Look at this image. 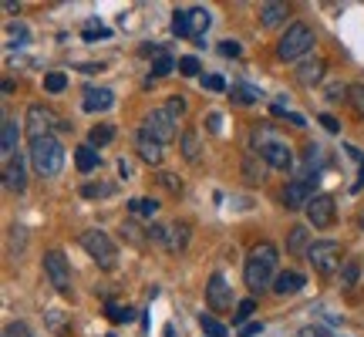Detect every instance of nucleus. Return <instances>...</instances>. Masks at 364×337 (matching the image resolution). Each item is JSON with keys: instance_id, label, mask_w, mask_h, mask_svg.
Masks as SVG:
<instances>
[{"instance_id": "2f4dec72", "label": "nucleus", "mask_w": 364, "mask_h": 337, "mask_svg": "<svg viewBox=\"0 0 364 337\" xmlns=\"http://www.w3.org/2000/svg\"><path fill=\"white\" fill-rule=\"evenodd\" d=\"M65 88H68V75H65V71H48V75H44V91L61 95Z\"/></svg>"}, {"instance_id": "e433bc0d", "label": "nucleus", "mask_w": 364, "mask_h": 337, "mask_svg": "<svg viewBox=\"0 0 364 337\" xmlns=\"http://www.w3.org/2000/svg\"><path fill=\"white\" fill-rule=\"evenodd\" d=\"M230 98H233V102H240V105H253L260 95H257L253 88H247V85H236V88L230 91Z\"/></svg>"}, {"instance_id": "473e14b6", "label": "nucleus", "mask_w": 364, "mask_h": 337, "mask_svg": "<svg viewBox=\"0 0 364 337\" xmlns=\"http://www.w3.org/2000/svg\"><path fill=\"white\" fill-rule=\"evenodd\" d=\"M24 247H27V230L21 226V223H14V226H11V253H14V257H21V253H24Z\"/></svg>"}, {"instance_id": "72a5a7b5", "label": "nucleus", "mask_w": 364, "mask_h": 337, "mask_svg": "<svg viewBox=\"0 0 364 337\" xmlns=\"http://www.w3.org/2000/svg\"><path fill=\"white\" fill-rule=\"evenodd\" d=\"M112 193H115V186H108V182H88V186H81L85 199H98V196H112Z\"/></svg>"}, {"instance_id": "8fccbe9b", "label": "nucleus", "mask_w": 364, "mask_h": 337, "mask_svg": "<svg viewBox=\"0 0 364 337\" xmlns=\"http://www.w3.org/2000/svg\"><path fill=\"white\" fill-rule=\"evenodd\" d=\"M118 176H122V179H132V176H135V166H132V159H118Z\"/></svg>"}, {"instance_id": "3c124183", "label": "nucleus", "mask_w": 364, "mask_h": 337, "mask_svg": "<svg viewBox=\"0 0 364 337\" xmlns=\"http://www.w3.org/2000/svg\"><path fill=\"white\" fill-rule=\"evenodd\" d=\"M220 54H226V58H240V44H236V41H223Z\"/></svg>"}, {"instance_id": "4468645a", "label": "nucleus", "mask_w": 364, "mask_h": 337, "mask_svg": "<svg viewBox=\"0 0 364 337\" xmlns=\"http://www.w3.org/2000/svg\"><path fill=\"white\" fill-rule=\"evenodd\" d=\"M135 152H139V159H142V162H149V166H159V162H162V142H159V139H152L145 129L135 135Z\"/></svg>"}, {"instance_id": "37998d69", "label": "nucleus", "mask_w": 364, "mask_h": 337, "mask_svg": "<svg viewBox=\"0 0 364 337\" xmlns=\"http://www.w3.org/2000/svg\"><path fill=\"white\" fill-rule=\"evenodd\" d=\"M0 337H34V334H31V327H27L24 321H14V324L4 327V334Z\"/></svg>"}, {"instance_id": "a211bd4d", "label": "nucleus", "mask_w": 364, "mask_h": 337, "mask_svg": "<svg viewBox=\"0 0 364 337\" xmlns=\"http://www.w3.org/2000/svg\"><path fill=\"white\" fill-rule=\"evenodd\" d=\"M304 273L297 270H284L277 273V280H273V294H280V297H287V294H297V290H304Z\"/></svg>"}, {"instance_id": "393cba45", "label": "nucleus", "mask_w": 364, "mask_h": 337, "mask_svg": "<svg viewBox=\"0 0 364 337\" xmlns=\"http://www.w3.org/2000/svg\"><path fill=\"white\" fill-rule=\"evenodd\" d=\"M199 327L206 331V337H230L226 324H223V321H216V314H199Z\"/></svg>"}, {"instance_id": "5fc2aeb1", "label": "nucleus", "mask_w": 364, "mask_h": 337, "mask_svg": "<svg viewBox=\"0 0 364 337\" xmlns=\"http://www.w3.org/2000/svg\"><path fill=\"white\" fill-rule=\"evenodd\" d=\"M300 337H331L324 331V327H304V331H300Z\"/></svg>"}, {"instance_id": "0eeeda50", "label": "nucleus", "mask_w": 364, "mask_h": 337, "mask_svg": "<svg viewBox=\"0 0 364 337\" xmlns=\"http://www.w3.org/2000/svg\"><path fill=\"white\" fill-rule=\"evenodd\" d=\"M307 220H311L314 230H331L334 226V196L327 193H314V199L307 203Z\"/></svg>"}, {"instance_id": "ddd939ff", "label": "nucleus", "mask_w": 364, "mask_h": 337, "mask_svg": "<svg viewBox=\"0 0 364 337\" xmlns=\"http://www.w3.org/2000/svg\"><path fill=\"white\" fill-rule=\"evenodd\" d=\"M324 71H327L324 58H307V61H300L297 65V81L300 85H307V88H314V85L324 81Z\"/></svg>"}, {"instance_id": "a878e982", "label": "nucleus", "mask_w": 364, "mask_h": 337, "mask_svg": "<svg viewBox=\"0 0 364 337\" xmlns=\"http://www.w3.org/2000/svg\"><path fill=\"white\" fill-rule=\"evenodd\" d=\"M129 209H132V216H156L159 213V203L156 199H145V196H139V199H129Z\"/></svg>"}, {"instance_id": "49530a36", "label": "nucleus", "mask_w": 364, "mask_h": 337, "mask_svg": "<svg viewBox=\"0 0 364 337\" xmlns=\"http://www.w3.org/2000/svg\"><path fill=\"white\" fill-rule=\"evenodd\" d=\"M166 112H169L172 118H182V115H186V102L176 95V98H169V102H166Z\"/></svg>"}, {"instance_id": "6e6552de", "label": "nucleus", "mask_w": 364, "mask_h": 337, "mask_svg": "<svg viewBox=\"0 0 364 337\" xmlns=\"http://www.w3.org/2000/svg\"><path fill=\"white\" fill-rule=\"evenodd\" d=\"M142 129L149 132L152 139H159L162 145H169L172 139H176V118H172L169 112H166V105H162V108H152V112H149Z\"/></svg>"}, {"instance_id": "c756f323", "label": "nucleus", "mask_w": 364, "mask_h": 337, "mask_svg": "<svg viewBox=\"0 0 364 337\" xmlns=\"http://www.w3.org/2000/svg\"><path fill=\"white\" fill-rule=\"evenodd\" d=\"M172 34H176V38H193V27H189V11H176V14H172Z\"/></svg>"}, {"instance_id": "c9c22d12", "label": "nucleus", "mask_w": 364, "mask_h": 337, "mask_svg": "<svg viewBox=\"0 0 364 337\" xmlns=\"http://www.w3.org/2000/svg\"><path fill=\"white\" fill-rule=\"evenodd\" d=\"M145 240H149V243H159V247H166V240H169V226H159V223L145 226Z\"/></svg>"}, {"instance_id": "c85d7f7f", "label": "nucleus", "mask_w": 364, "mask_h": 337, "mask_svg": "<svg viewBox=\"0 0 364 337\" xmlns=\"http://www.w3.org/2000/svg\"><path fill=\"white\" fill-rule=\"evenodd\" d=\"M105 317H108L112 324H129L132 317H135V311H132V307H122V304H108V307H105Z\"/></svg>"}, {"instance_id": "864d4df0", "label": "nucleus", "mask_w": 364, "mask_h": 337, "mask_svg": "<svg viewBox=\"0 0 364 337\" xmlns=\"http://www.w3.org/2000/svg\"><path fill=\"white\" fill-rule=\"evenodd\" d=\"M263 334V324H247V327H240V337H257Z\"/></svg>"}, {"instance_id": "052dcab7", "label": "nucleus", "mask_w": 364, "mask_h": 337, "mask_svg": "<svg viewBox=\"0 0 364 337\" xmlns=\"http://www.w3.org/2000/svg\"><path fill=\"white\" fill-rule=\"evenodd\" d=\"M361 226H364V220H361Z\"/></svg>"}, {"instance_id": "79ce46f5", "label": "nucleus", "mask_w": 364, "mask_h": 337, "mask_svg": "<svg viewBox=\"0 0 364 337\" xmlns=\"http://www.w3.org/2000/svg\"><path fill=\"white\" fill-rule=\"evenodd\" d=\"M172 68H176V61H172L169 54H166V58H156V61H152V78H162V75H169Z\"/></svg>"}, {"instance_id": "7c9ffc66", "label": "nucleus", "mask_w": 364, "mask_h": 337, "mask_svg": "<svg viewBox=\"0 0 364 337\" xmlns=\"http://www.w3.org/2000/svg\"><path fill=\"white\" fill-rule=\"evenodd\" d=\"M253 307H257V300H253V297L240 300V304H236V311H233V327H247V321H250V314H253Z\"/></svg>"}, {"instance_id": "603ef678", "label": "nucleus", "mask_w": 364, "mask_h": 337, "mask_svg": "<svg viewBox=\"0 0 364 337\" xmlns=\"http://www.w3.org/2000/svg\"><path fill=\"white\" fill-rule=\"evenodd\" d=\"M206 125H209V132H220L223 129V115H220V112H209V115H206Z\"/></svg>"}, {"instance_id": "9b49d317", "label": "nucleus", "mask_w": 364, "mask_h": 337, "mask_svg": "<svg viewBox=\"0 0 364 337\" xmlns=\"http://www.w3.org/2000/svg\"><path fill=\"white\" fill-rule=\"evenodd\" d=\"M260 156L267 166L280 168V172H290V168H294V152H290V145L280 142V139H270L267 145H260Z\"/></svg>"}, {"instance_id": "dca6fc26", "label": "nucleus", "mask_w": 364, "mask_h": 337, "mask_svg": "<svg viewBox=\"0 0 364 337\" xmlns=\"http://www.w3.org/2000/svg\"><path fill=\"white\" fill-rule=\"evenodd\" d=\"M189 240H193V226L189 223H169V240H166V250L169 253H186V247H189Z\"/></svg>"}, {"instance_id": "58836bf2", "label": "nucleus", "mask_w": 364, "mask_h": 337, "mask_svg": "<svg viewBox=\"0 0 364 337\" xmlns=\"http://www.w3.org/2000/svg\"><path fill=\"white\" fill-rule=\"evenodd\" d=\"M44 324L51 327L54 334H65V331H68V321H65V314H61V311H48V317H44Z\"/></svg>"}, {"instance_id": "09e8293b", "label": "nucleus", "mask_w": 364, "mask_h": 337, "mask_svg": "<svg viewBox=\"0 0 364 337\" xmlns=\"http://www.w3.org/2000/svg\"><path fill=\"white\" fill-rule=\"evenodd\" d=\"M203 88H209V91H223V88H226V81H223L220 75H206V78H203Z\"/></svg>"}, {"instance_id": "f704fd0d", "label": "nucleus", "mask_w": 364, "mask_h": 337, "mask_svg": "<svg viewBox=\"0 0 364 337\" xmlns=\"http://www.w3.org/2000/svg\"><path fill=\"white\" fill-rule=\"evenodd\" d=\"M348 102H351L354 115L364 118V85H351V88H348Z\"/></svg>"}, {"instance_id": "7ed1b4c3", "label": "nucleus", "mask_w": 364, "mask_h": 337, "mask_svg": "<svg viewBox=\"0 0 364 337\" xmlns=\"http://www.w3.org/2000/svg\"><path fill=\"white\" fill-rule=\"evenodd\" d=\"M314 41H317L314 27L304 24V21H294V24L287 27V34L280 38V44H277V58L280 61H300V58H307Z\"/></svg>"}, {"instance_id": "412c9836", "label": "nucleus", "mask_w": 364, "mask_h": 337, "mask_svg": "<svg viewBox=\"0 0 364 337\" xmlns=\"http://www.w3.org/2000/svg\"><path fill=\"white\" fill-rule=\"evenodd\" d=\"M209 21H213V17H209L206 7H189V27H193V38L196 41H206L203 34L209 31Z\"/></svg>"}, {"instance_id": "bb28decb", "label": "nucleus", "mask_w": 364, "mask_h": 337, "mask_svg": "<svg viewBox=\"0 0 364 337\" xmlns=\"http://www.w3.org/2000/svg\"><path fill=\"white\" fill-rule=\"evenodd\" d=\"M115 139V129L112 125H95V129L88 132V145L91 149H102V145H108Z\"/></svg>"}, {"instance_id": "f257e3e1", "label": "nucleus", "mask_w": 364, "mask_h": 337, "mask_svg": "<svg viewBox=\"0 0 364 337\" xmlns=\"http://www.w3.org/2000/svg\"><path fill=\"white\" fill-rule=\"evenodd\" d=\"M277 247L273 243H257L253 253H250L247 267H243V280L253 294H263V290H273V280H277Z\"/></svg>"}, {"instance_id": "ea45409f", "label": "nucleus", "mask_w": 364, "mask_h": 337, "mask_svg": "<svg viewBox=\"0 0 364 337\" xmlns=\"http://www.w3.org/2000/svg\"><path fill=\"white\" fill-rule=\"evenodd\" d=\"M159 182H162L166 189H172V193H176V196H179L182 189H186V186H182V179H179V176H172L169 168H162V172H159Z\"/></svg>"}, {"instance_id": "a19ab883", "label": "nucleus", "mask_w": 364, "mask_h": 337, "mask_svg": "<svg viewBox=\"0 0 364 337\" xmlns=\"http://www.w3.org/2000/svg\"><path fill=\"white\" fill-rule=\"evenodd\" d=\"M108 38H112V31L102 24H95V21L85 27V41H108Z\"/></svg>"}, {"instance_id": "4c0bfd02", "label": "nucleus", "mask_w": 364, "mask_h": 337, "mask_svg": "<svg viewBox=\"0 0 364 337\" xmlns=\"http://www.w3.org/2000/svg\"><path fill=\"white\" fill-rule=\"evenodd\" d=\"M243 176H247V182H263V166L257 159H243Z\"/></svg>"}, {"instance_id": "b1692460", "label": "nucleus", "mask_w": 364, "mask_h": 337, "mask_svg": "<svg viewBox=\"0 0 364 337\" xmlns=\"http://www.w3.org/2000/svg\"><path fill=\"white\" fill-rule=\"evenodd\" d=\"M361 280V267H358V260H344V267H341V290H354Z\"/></svg>"}, {"instance_id": "2eb2a0df", "label": "nucleus", "mask_w": 364, "mask_h": 337, "mask_svg": "<svg viewBox=\"0 0 364 337\" xmlns=\"http://www.w3.org/2000/svg\"><path fill=\"white\" fill-rule=\"evenodd\" d=\"M4 186L11 189V193H24L27 186V168H24V159L14 156L7 166H4Z\"/></svg>"}, {"instance_id": "cd10ccee", "label": "nucleus", "mask_w": 364, "mask_h": 337, "mask_svg": "<svg viewBox=\"0 0 364 337\" xmlns=\"http://www.w3.org/2000/svg\"><path fill=\"white\" fill-rule=\"evenodd\" d=\"M179 149H182V156L189 159V162H196V159H199V135H196V132H182Z\"/></svg>"}, {"instance_id": "aec40b11", "label": "nucleus", "mask_w": 364, "mask_h": 337, "mask_svg": "<svg viewBox=\"0 0 364 337\" xmlns=\"http://www.w3.org/2000/svg\"><path fill=\"white\" fill-rule=\"evenodd\" d=\"M287 11H290V7H287V4H280V0H270V4H263V7H260V24H263V27L280 24V21L287 17Z\"/></svg>"}, {"instance_id": "a18cd8bd", "label": "nucleus", "mask_w": 364, "mask_h": 337, "mask_svg": "<svg viewBox=\"0 0 364 337\" xmlns=\"http://www.w3.org/2000/svg\"><path fill=\"white\" fill-rule=\"evenodd\" d=\"M324 98H327V102H341V98H348V85H341V81H334V85H327Z\"/></svg>"}, {"instance_id": "39448f33", "label": "nucleus", "mask_w": 364, "mask_h": 337, "mask_svg": "<svg viewBox=\"0 0 364 337\" xmlns=\"http://www.w3.org/2000/svg\"><path fill=\"white\" fill-rule=\"evenodd\" d=\"M341 243H334V240H317V243H311V250L304 253V257L311 260V267L321 277H334V273L341 270Z\"/></svg>"}, {"instance_id": "de8ad7c7", "label": "nucleus", "mask_w": 364, "mask_h": 337, "mask_svg": "<svg viewBox=\"0 0 364 337\" xmlns=\"http://www.w3.org/2000/svg\"><path fill=\"white\" fill-rule=\"evenodd\" d=\"M122 236H129L132 243H142V236H139V223H135V220H125V226H122Z\"/></svg>"}, {"instance_id": "4d7b16f0", "label": "nucleus", "mask_w": 364, "mask_h": 337, "mask_svg": "<svg viewBox=\"0 0 364 337\" xmlns=\"http://www.w3.org/2000/svg\"><path fill=\"white\" fill-rule=\"evenodd\" d=\"M7 34H11V38H17V41H27V31H24V27H11Z\"/></svg>"}, {"instance_id": "f8f14e48", "label": "nucleus", "mask_w": 364, "mask_h": 337, "mask_svg": "<svg viewBox=\"0 0 364 337\" xmlns=\"http://www.w3.org/2000/svg\"><path fill=\"white\" fill-rule=\"evenodd\" d=\"M314 199V186H307V182H287L284 193H280V203H284L287 209H307V203Z\"/></svg>"}, {"instance_id": "20e7f679", "label": "nucleus", "mask_w": 364, "mask_h": 337, "mask_svg": "<svg viewBox=\"0 0 364 337\" xmlns=\"http://www.w3.org/2000/svg\"><path fill=\"white\" fill-rule=\"evenodd\" d=\"M78 243H81V250L102 267V270H115L118 250H115L112 236L105 233V230H85V233L78 236Z\"/></svg>"}, {"instance_id": "f3484780", "label": "nucleus", "mask_w": 364, "mask_h": 337, "mask_svg": "<svg viewBox=\"0 0 364 337\" xmlns=\"http://www.w3.org/2000/svg\"><path fill=\"white\" fill-rule=\"evenodd\" d=\"M17 139H21V129H17V122L7 115L4 118V125H0V152H4L7 162L17 156Z\"/></svg>"}, {"instance_id": "f03ea898", "label": "nucleus", "mask_w": 364, "mask_h": 337, "mask_svg": "<svg viewBox=\"0 0 364 337\" xmlns=\"http://www.w3.org/2000/svg\"><path fill=\"white\" fill-rule=\"evenodd\" d=\"M31 166L41 179H54L61 168H65V145L58 142L54 135L31 142Z\"/></svg>"}, {"instance_id": "6e6d98bb", "label": "nucleus", "mask_w": 364, "mask_h": 337, "mask_svg": "<svg viewBox=\"0 0 364 337\" xmlns=\"http://www.w3.org/2000/svg\"><path fill=\"white\" fill-rule=\"evenodd\" d=\"M321 125H324L327 132H338V122H334V115H321Z\"/></svg>"}, {"instance_id": "13d9d810", "label": "nucleus", "mask_w": 364, "mask_h": 337, "mask_svg": "<svg viewBox=\"0 0 364 337\" xmlns=\"http://www.w3.org/2000/svg\"><path fill=\"white\" fill-rule=\"evenodd\" d=\"M287 118H290V125H297V129L304 125V115H297V112H287Z\"/></svg>"}, {"instance_id": "c03bdc74", "label": "nucleus", "mask_w": 364, "mask_h": 337, "mask_svg": "<svg viewBox=\"0 0 364 337\" xmlns=\"http://www.w3.org/2000/svg\"><path fill=\"white\" fill-rule=\"evenodd\" d=\"M179 71L186 78H196V75H199V61H196L193 54H186V58H179Z\"/></svg>"}, {"instance_id": "9d476101", "label": "nucleus", "mask_w": 364, "mask_h": 337, "mask_svg": "<svg viewBox=\"0 0 364 337\" xmlns=\"http://www.w3.org/2000/svg\"><path fill=\"white\" fill-rule=\"evenodd\" d=\"M51 129H54V112L51 108H44V105H31V108H27V135H31V142L48 139Z\"/></svg>"}, {"instance_id": "bf43d9fd", "label": "nucleus", "mask_w": 364, "mask_h": 337, "mask_svg": "<svg viewBox=\"0 0 364 337\" xmlns=\"http://www.w3.org/2000/svg\"><path fill=\"white\" fill-rule=\"evenodd\" d=\"M4 11H7V14H17V11H21V4H14V0H4Z\"/></svg>"}, {"instance_id": "4be33fe9", "label": "nucleus", "mask_w": 364, "mask_h": 337, "mask_svg": "<svg viewBox=\"0 0 364 337\" xmlns=\"http://www.w3.org/2000/svg\"><path fill=\"white\" fill-rule=\"evenodd\" d=\"M311 250V233L307 226H294L290 236H287V253H307Z\"/></svg>"}, {"instance_id": "5701e85b", "label": "nucleus", "mask_w": 364, "mask_h": 337, "mask_svg": "<svg viewBox=\"0 0 364 337\" xmlns=\"http://www.w3.org/2000/svg\"><path fill=\"white\" fill-rule=\"evenodd\" d=\"M98 149H91V145H81L78 152H75V166H78V172H95L98 168Z\"/></svg>"}, {"instance_id": "6ab92c4d", "label": "nucleus", "mask_w": 364, "mask_h": 337, "mask_svg": "<svg viewBox=\"0 0 364 337\" xmlns=\"http://www.w3.org/2000/svg\"><path fill=\"white\" fill-rule=\"evenodd\" d=\"M115 105L112 88H88L85 91V112H108Z\"/></svg>"}, {"instance_id": "1a4fd4ad", "label": "nucleus", "mask_w": 364, "mask_h": 337, "mask_svg": "<svg viewBox=\"0 0 364 337\" xmlns=\"http://www.w3.org/2000/svg\"><path fill=\"white\" fill-rule=\"evenodd\" d=\"M206 304L213 307V314L233 311V290H230V284H226V277H223V273H213V277H209Z\"/></svg>"}, {"instance_id": "423d86ee", "label": "nucleus", "mask_w": 364, "mask_h": 337, "mask_svg": "<svg viewBox=\"0 0 364 337\" xmlns=\"http://www.w3.org/2000/svg\"><path fill=\"white\" fill-rule=\"evenodd\" d=\"M41 267H44V277L51 280V287L58 294H71V267H68L61 250H48L44 260H41Z\"/></svg>"}]
</instances>
